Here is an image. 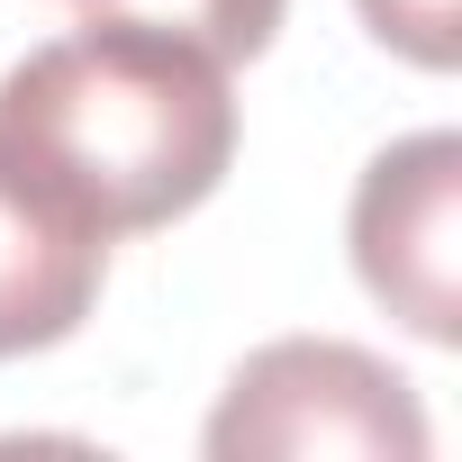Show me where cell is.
<instances>
[{
    "label": "cell",
    "instance_id": "cell-1",
    "mask_svg": "<svg viewBox=\"0 0 462 462\" xmlns=\"http://www.w3.org/2000/svg\"><path fill=\"white\" fill-rule=\"evenodd\" d=\"M0 154L109 245L181 226L236 163L226 55L163 19L91 10L0 73Z\"/></svg>",
    "mask_w": 462,
    "mask_h": 462
},
{
    "label": "cell",
    "instance_id": "cell-2",
    "mask_svg": "<svg viewBox=\"0 0 462 462\" xmlns=\"http://www.w3.org/2000/svg\"><path fill=\"white\" fill-rule=\"evenodd\" d=\"M208 462H426V399L399 363L345 336H282L226 372L208 408Z\"/></svg>",
    "mask_w": 462,
    "mask_h": 462
},
{
    "label": "cell",
    "instance_id": "cell-3",
    "mask_svg": "<svg viewBox=\"0 0 462 462\" xmlns=\"http://www.w3.org/2000/svg\"><path fill=\"white\" fill-rule=\"evenodd\" d=\"M453 217H462V136L426 127L399 136L363 163L354 208H345V245L354 282L417 336V345H462V254H453Z\"/></svg>",
    "mask_w": 462,
    "mask_h": 462
},
{
    "label": "cell",
    "instance_id": "cell-4",
    "mask_svg": "<svg viewBox=\"0 0 462 462\" xmlns=\"http://www.w3.org/2000/svg\"><path fill=\"white\" fill-rule=\"evenodd\" d=\"M100 282H109V236H91L64 199H46L0 154V363L73 345L82 318L100 309Z\"/></svg>",
    "mask_w": 462,
    "mask_h": 462
},
{
    "label": "cell",
    "instance_id": "cell-5",
    "mask_svg": "<svg viewBox=\"0 0 462 462\" xmlns=\"http://www.w3.org/2000/svg\"><path fill=\"white\" fill-rule=\"evenodd\" d=\"M64 10H127V19H163V28H181V37H199V46H217L226 64H254L273 37H282V19H291V0H64Z\"/></svg>",
    "mask_w": 462,
    "mask_h": 462
},
{
    "label": "cell",
    "instance_id": "cell-6",
    "mask_svg": "<svg viewBox=\"0 0 462 462\" xmlns=\"http://www.w3.org/2000/svg\"><path fill=\"white\" fill-rule=\"evenodd\" d=\"M372 46H390L417 73H453L462 64V0H354Z\"/></svg>",
    "mask_w": 462,
    "mask_h": 462
}]
</instances>
